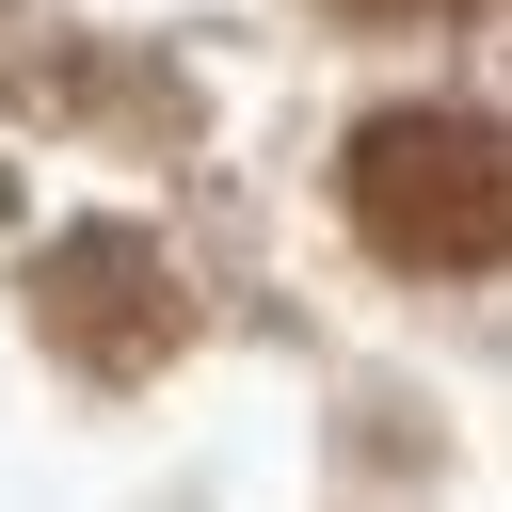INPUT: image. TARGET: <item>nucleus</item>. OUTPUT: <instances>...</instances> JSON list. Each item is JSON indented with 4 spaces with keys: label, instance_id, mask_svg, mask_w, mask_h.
I'll use <instances>...</instances> for the list:
<instances>
[{
    "label": "nucleus",
    "instance_id": "f257e3e1",
    "mask_svg": "<svg viewBox=\"0 0 512 512\" xmlns=\"http://www.w3.org/2000/svg\"><path fill=\"white\" fill-rule=\"evenodd\" d=\"M352 224L384 272H496V240H512L496 128L480 112H368L352 128Z\"/></svg>",
    "mask_w": 512,
    "mask_h": 512
}]
</instances>
